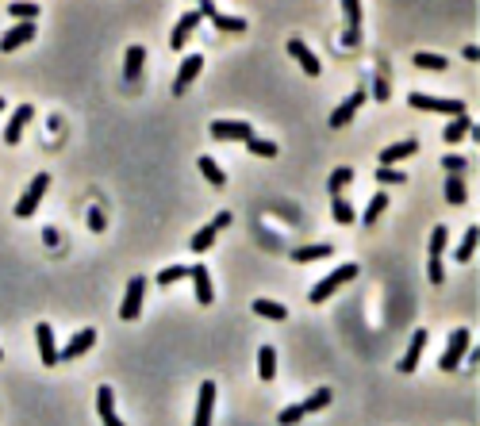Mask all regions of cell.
Listing matches in <instances>:
<instances>
[{
    "mask_svg": "<svg viewBox=\"0 0 480 426\" xmlns=\"http://www.w3.org/2000/svg\"><path fill=\"white\" fill-rule=\"evenodd\" d=\"M354 277H357V265H354V261H349V265H338L335 273H327V277H323V281L315 284L312 292H307V300H312V304H327V300L335 296V292L342 288V284L354 281Z\"/></svg>",
    "mask_w": 480,
    "mask_h": 426,
    "instance_id": "cell-1",
    "label": "cell"
},
{
    "mask_svg": "<svg viewBox=\"0 0 480 426\" xmlns=\"http://www.w3.org/2000/svg\"><path fill=\"white\" fill-rule=\"evenodd\" d=\"M469 346H473V338H469V331H465V326H458V331L450 334V342H446L442 357H438V368H442V373H453V368H458L461 361H465Z\"/></svg>",
    "mask_w": 480,
    "mask_h": 426,
    "instance_id": "cell-2",
    "label": "cell"
},
{
    "mask_svg": "<svg viewBox=\"0 0 480 426\" xmlns=\"http://www.w3.org/2000/svg\"><path fill=\"white\" fill-rule=\"evenodd\" d=\"M411 108L415 112H434V116H465V104L461 100H446V96H427V93H411Z\"/></svg>",
    "mask_w": 480,
    "mask_h": 426,
    "instance_id": "cell-3",
    "label": "cell"
},
{
    "mask_svg": "<svg viewBox=\"0 0 480 426\" xmlns=\"http://www.w3.org/2000/svg\"><path fill=\"white\" fill-rule=\"evenodd\" d=\"M46 188H51V177H46V173H39L35 181L27 185V192H23L20 200H15V208H12V211H15V215H20V219H31V215H35V211H39V204H43Z\"/></svg>",
    "mask_w": 480,
    "mask_h": 426,
    "instance_id": "cell-4",
    "label": "cell"
},
{
    "mask_svg": "<svg viewBox=\"0 0 480 426\" xmlns=\"http://www.w3.org/2000/svg\"><path fill=\"white\" fill-rule=\"evenodd\" d=\"M254 135V127L242 119H215L211 123V138L215 142H246V138Z\"/></svg>",
    "mask_w": 480,
    "mask_h": 426,
    "instance_id": "cell-5",
    "label": "cell"
},
{
    "mask_svg": "<svg viewBox=\"0 0 480 426\" xmlns=\"http://www.w3.org/2000/svg\"><path fill=\"white\" fill-rule=\"evenodd\" d=\"M93 346H96V331H93V326H85V331H77L66 346L58 350V365L62 361H73V357H81V354H88Z\"/></svg>",
    "mask_w": 480,
    "mask_h": 426,
    "instance_id": "cell-6",
    "label": "cell"
},
{
    "mask_svg": "<svg viewBox=\"0 0 480 426\" xmlns=\"http://www.w3.org/2000/svg\"><path fill=\"white\" fill-rule=\"evenodd\" d=\"M35 35H39V23H15V27L4 31V39H0V51L12 54V51H20V46H27Z\"/></svg>",
    "mask_w": 480,
    "mask_h": 426,
    "instance_id": "cell-7",
    "label": "cell"
},
{
    "mask_svg": "<svg viewBox=\"0 0 480 426\" xmlns=\"http://www.w3.org/2000/svg\"><path fill=\"white\" fill-rule=\"evenodd\" d=\"M142 292H146V281L142 277H131L127 281V292H124V307H119V315L131 323V319H138V311H142Z\"/></svg>",
    "mask_w": 480,
    "mask_h": 426,
    "instance_id": "cell-8",
    "label": "cell"
},
{
    "mask_svg": "<svg viewBox=\"0 0 480 426\" xmlns=\"http://www.w3.org/2000/svg\"><path fill=\"white\" fill-rule=\"evenodd\" d=\"M211 411H215V384L204 380L196 396V415H192V426H211Z\"/></svg>",
    "mask_w": 480,
    "mask_h": 426,
    "instance_id": "cell-9",
    "label": "cell"
},
{
    "mask_svg": "<svg viewBox=\"0 0 480 426\" xmlns=\"http://www.w3.org/2000/svg\"><path fill=\"white\" fill-rule=\"evenodd\" d=\"M35 119V108H31V104H20V108L12 112V119H8V127H4V142L8 146H15L23 138V127H27V123Z\"/></svg>",
    "mask_w": 480,
    "mask_h": 426,
    "instance_id": "cell-10",
    "label": "cell"
},
{
    "mask_svg": "<svg viewBox=\"0 0 480 426\" xmlns=\"http://www.w3.org/2000/svg\"><path fill=\"white\" fill-rule=\"evenodd\" d=\"M361 104H365V88H357V93H349V100H342L335 112H331V119H327V123H331L335 131H338V127H346V123L357 116V108H361Z\"/></svg>",
    "mask_w": 480,
    "mask_h": 426,
    "instance_id": "cell-11",
    "label": "cell"
},
{
    "mask_svg": "<svg viewBox=\"0 0 480 426\" xmlns=\"http://www.w3.org/2000/svg\"><path fill=\"white\" fill-rule=\"evenodd\" d=\"M288 54H292V58L300 62V69H304L307 77H319L323 62H319V58H315V54H312V46H307V43H300V39H288Z\"/></svg>",
    "mask_w": 480,
    "mask_h": 426,
    "instance_id": "cell-12",
    "label": "cell"
},
{
    "mask_svg": "<svg viewBox=\"0 0 480 426\" xmlns=\"http://www.w3.org/2000/svg\"><path fill=\"white\" fill-rule=\"evenodd\" d=\"M200 27V12H185L181 20H177V27H173V35H169V46L173 51H185L189 46V39H192V31Z\"/></svg>",
    "mask_w": 480,
    "mask_h": 426,
    "instance_id": "cell-13",
    "label": "cell"
},
{
    "mask_svg": "<svg viewBox=\"0 0 480 426\" xmlns=\"http://www.w3.org/2000/svg\"><path fill=\"white\" fill-rule=\"evenodd\" d=\"M200 69H204V58H200V54H189V58L181 62V69H177V77H173V93L181 96L185 88H189L192 81L200 77Z\"/></svg>",
    "mask_w": 480,
    "mask_h": 426,
    "instance_id": "cell-14",
    "label": "cell"
},
{
    "mask_svg": "<svg viewBox=\"0 0 480 426\" xmlns=\"http://www.w3.org/2000/svg\"><path fill=\"white\" fill-rule=\"evenodd\" d=\"M415 150H419V142L415 138H404V142H392L388 150H380V161L377 166H400V161H408V158H415Z\"/></svg>",
    "mask_w": 480,
    "mask_h": 426,
    "instance_id": "cell-15",
    "label": "cell"
},
{
    "mask_svg": "<svg viewBox=\"0 0 480 426\" xmlns=\"http://www.w3.org/2000/svg\"><path fill=\"white\" fill-rule=\"evenodd\" d=\"M96 411H100L104 426H124V419H119V411H116V392H112L108 384L96 388Z\"/></svg>",
    "mask_w": 480,
    "mask_h": 426,
    "instance_id": "cell-16",
    "label": "cell"
},
{
    "mask_svg": "<svg viewBox=\"0 0 480 426\" xmlns=\"http://www.w3.org/2000/svg\"><path fill=\"white\" fill-rule=\"evenodd\" d=\"M189 281H192V288H196V304H211L215 300V288H211V277H208V269L204 265H192L189 269Z\"/></svg>",
    "mask_w": 480,
    "mask_h": 426,
    "instance_id": "cell-17",
    "label": "cell"
},
{
    "mask_svg": "<svg viewBox=\"0 0 480 426\" xmlns=\"http://www.w3.org/2000/svg\"><path fill=\"white\" fill-rule=\"evenodd\" d=\"M35 342H39V354H43V365H58V342H54V331L46 323L35 326Z\"/></svg>",
    "mask_w": 480,
    "mask_h": 426,
    "instance_id": "cell-18",
    "label": "cell"
},
{
    "mask_svg": "<svg viewBox=\"0 0 480 426\" xmlns=\"http://www.w3.org/2000/svg\"><path fill=\"white\" fill-rule=\"evenodd\" d=\"M331 253H335L331 242H312V246H296V250H292V261H296V265H307V261L331 258Z\"/></svg>",
    "mask_w": 480,
    "mask_h": 426,
    "instance_id": "cell-19",
    "label": "cell"
},
{
    "mask_svg": "<svg viewBox=\"0 0 480 426\" xmlns=\"http://www.w3.org/2000/svg\"><path fill=\"white\" fill-rule=\"evenodd\" d=\"M422 346H427V331H415L408 354L400 357V373H415V365H419V357H422Z\"/></svg>",
    "mask_w": 480,
    "mask_h": 426,
    "instance_id": "cell-20",
    "label": "cell"
},
{
    "mask_svg": "<svg viewBox=\"0 0 480 426\" xmlns=\"http://www.w3.org/2000/svg\"><path fill=\"white\" fill-rule=\"evenodd\" d=\"M142 58H146L142 46H127V62H124V81H127V85H135V81H138V73H142Z\"/></svg>",
    "mask_w": 480,
    "mask_h": 426,
    "instance_id": "cell-21",
    "label": "cell"
},
{
    "mask_svg": "<svg viewBox=\"0 0 480 426\" xmlns=\"http://www.w3.org/2000/svg\"><path fill=\"white\" fill-rule=\"evenodd\" d=\"M469 127H473V119H469V112H465V116H458V119H450V123H446V131H442V138H446V142H461V138H465L469 135Z\"/></svg>",
    "mask_w": 480,
    "mask_h": 426,
    "instance_id": "cell-22",
    "label": "cell"
},
{
    "mask_svg": "<svg viewBox=\"0 0 480 426\" xmlns=\"http://www.w3.org/2000/svg\"><path fill=\"white\" fill-rule=\"evenodd\" d=\"M469 200V188H465V177H446V204L461 208Z\"/></svg>",
    "mask_w": 480,
    "mask_h": 426,
    "instance_id": "cell-23",
    "label": "cell"
},
{
    "mask_svg": "<svg viewBox=\"0 0 480 426\" xmlns=\"http://www.w3.org/2000/svg\"><path fill=\"white\" fill-rule=\"evenodd\" d=\"M254 311H258L262 319H269V323H284V319H288V307L276 304V300H258Z\"/></svg>",
    "mask_w": 480,
    "mask_h": 426,
    "instance_id": "cell-24",
    "label": "cell"
},
{
    "mask_svg": "<svg viewBox=\"0 0 480 426\" xmlns=\"http://www.w3.org/2000/svg\"><path fill=\"white\" fill-rule=\"evenodd\" d=\"M258 376H262V380H273L276 376V350L273 346L258 350Z\"/></svg>",
    "mask_w": 480,
    "mask_h": 426,
    "instance_id": "cell-25",
    "label": "cell"
},
{
    "mask_svg": "<svg viewBox=\"0 0 480 426\" xmlns=\"http://www.w3.org/2000/svg\"><path fill=\"white\" fill-rule=\"evenodd\" d=\"M342 12H346V23H349L346 43H349V46H357V23H361V4H357V0H342Z\"/></svg>",
    "mask_w": 480,
    "mask_h": 426,
    "instance_id": "cell-26",
    "label": "cell"
},
{
    "mask_svg": "<svg viewBox=\"0 0 480 426\" xmlns=\"http://www.w3.org/2000/svg\"><path fill=\"white\" fill-rule=\"evenodd\" d=\"M349 181H354V169H349V166H338L335 173H331V181H327V188H331V196H342Z\"/></svg>",
    "mask_w": 480,
    "mask_h": 426,
    "instance_id": "cell-27",
    "label": "cell"
},
{
    "mask_svg": "<svg viewBox=\"0 0 480 426\" xmlns=\"http://www.w3.org/2000/svg\"><path fill=\"white\" fill-rule=\"evenodd\" d=\"M215 239H219V231L208 223V227H200V231L192 234V242H189V246H192L196 253H204V250H211V246H215Z\"/></svg>",
    "mask_w": 480,
    "mask_h": 426,
    "instance_id": "cell-28",
    "label": "cell"
},
{
    "mask_svg": "<svg viewBox=\"0 0 480 426\" xmlns=\"http://www.w3.org/2000/svg\"><path fill=\"white\" fill-rule=\"evenodd\" d=\"M476 242H480V227L473 223V227L465 231V239H461V246H458V261H469V258H473Z\"/></svg>",
    "mask_w": 480,
    "mask_h": 426,
    "instance_id": "cell-29",
    "label": "cell"
},
{
    "mask_svg": "<svg viewBox=\"0 0 480 426\" xmlns=\"http://www.w3.org/2000/svg\"><path fill=\"white\" fill-rule=\"evenodd\" d=\"M246 150L258 154V158H276V142H269V138H258V135L246 138Z\"/></svg>",
    "mask_w": 480,
    "mask_h": 426,
    "instance_id": "cell-30",
    "label": "cell"
},
{
    "mask_svg": "<svg viewBox=\"0 0 480 426\" xmlns=\"http://www.w3.org/2000/svg\"><path fill=\"white\" fill-rule=\"evenodd\" d=\"M211 23H215L219 31H234V35H239V31H246V20H239V15H227V12H215V15H211Z\"/></svg>",
    "mask_w": 480,
    "mask_h": 426,
    "instance_id": "cell-31",
    "label": "cell"
},
{
    "mask_svg": "<svg viewBox=\"0 0 480 426\" xmlns=\"http://www.w3.org/2000/svg\"><path fill=\"white\" fill-rule=\"evenodd\" d=\"M388 208V196L385 192H377V196H373V200H369V208H365V215H361V223H377V219H380V211H385Z\"/></svg>",
    "mask_w": 480,
    "mask_h": 426,
    "instance_id": "cell-32",
    "label": "cell"
},
{
    "mask_svg": "<svg viewBox=\"0 0 480 426\" xmlns=\"http://www.w3.org/2000/svg\"><path fill=\"white\" fill-rule=\"evenodd\" d=\"M8 15L20 23H35L39 20V4H8Z\"/></svg>",
    "mask_w": 480,
    "mask_h": 426,
    "instance_id": "cell-33",
    "label": "cell"
},
{
    "mask_svg": "<svg viewBox=\"0 0 480 426\" xmlns=\"http://www.w3.org/2000/svg\"><path fill=\"white\" fill-rule=\"evenodd\" d=\"M327 404H331V388H319L315 396H307L300 407H304V415H315V411H323Z\"/></svg>",
    "mask_w": 480,
    "mask_h": 426,
    "instance_id": "cell-34",
    "label": "cell"
},
{
    "mask_svg": "<svg viewBox=\"0 0 480 426\" xmlns=\"http://www.w3.org/2000/svg\"><path fill=\"white\" fill-rule=\"evenodd\" d=\"M200 173H204V177H208V181L215 185V188H223V185H227V173H223V169H219L211 158H200Z\"/></svg>",
    "mask_w": 480,
    "mask_h": 426,
    "instance_id": "cell-35",
    "label": "cell"
},
{
    "mask_svg": "<svg viewBox=\"0 0 480 426\" xmlns=\"http://www.w3.org/2000/svg\"><path fill=\"white\" fill-rule=\"evenodd\" d=\"M446 242H450V231H446V223H438L434 231H430V258H442Z\"/></svg>",
    "mask_w": 480,
    "mask_h": 426,
    "instance_id": "cell-36",
    "label": "cell"
},
{
    "mask_svg": "<svg viewBox=\"0 0 480 426\" xmlns=\"http://www.w3.org/2000/svg\"><path fill=\"white\" fill-rule=\"evenodd\" d=\"M331 211H335V223H354V208H349L346 196H335V204H331Z\"/></svg>",
    "mask_w": 480,
    "mask_h": 426,
    "instance_id": "cell-37",
    "label": "cell"
},
{
    "mask_svg": "<svg viewBox=\"0 0 480 426\" xmlns=\"http://www.w3.org/2000/svg\"><path fill=\"white\" fill-rule=\"evenodd\" d=\"M442 169H446L450 177H461V173L469 169V158H461V154H446V158H442Z\"/></svg>",
    "mask_w": 480,
    "mask_h": 426,
    "instance_id": "cell-38",
    "label": "cell"
},
{
    "mask_svg": "<svg viewBox=\"0 0 480 426\" xmlns=\"http://www.w3.org/2000/svg\"><path fill=\"white\" fill-rule=\"evenodd\" d=\"M185 277H189V269H185V265H166L158 273V284L166 288V284H177V281H185Z\"/></svg>",
    "mask_w": 480,
    "mask_h": 426,
    "instance_id": "cell-39",
    "label": "cell"
},
{
    "mask_svg": "<svg viewBox=\"0 0 480 426\" xmlns=\"http://www.w3.org/2000/svg\"><path fill=\"white\" fill-rule=\"evenodd\" d=\"M304 419H307V415H304V407H300V404L284 407V411L276 415V422H281V426H300V422H304Z\"/></svg>",
    "mask_w": 480,
    "mask_h": 426,
    "instance_id": "cell-40",
    "label": "cell"
},
{
    "mask_svg": "<svg viewBox=\"0 0 480 426\" xmlns=\"http://www.w3.org/2000/svg\"><path fill=\"white\" fill-rule=\"evenodd\" d=\"M415 65H419V69H434V73H442V69H446V58H438V54L422 51V54H415Z\"/></svg>",
    "mask_w": 480,
    "mask_h": 426,
    "instance_id": "cell-41",
    "label": "cell"
},
{
    "mask_svg": "<svg viewBox=\"0 0 480 426\" xmlns=\"http://www.w3.org/2000/svg\"><path fill=\"white\" fill-rule=\"evenodd\" d=\"M377 181L380 185H404L408 177H404L400 169H392V166H377Z\"/></svg>",
    "mask_w": 480,
    "mask_h": 426,
    "instance_id": "cell-42",
    "label": "cell"
},
{
    "mask_svg": "<svg viewBox=\"0 0 480 426\" xmlns=\"http://www.w3.org/2000/svg\"><path fill=\"white\" fill-rule=\"evenodd\" d=\"M88 231H96V234L104 231V211L100 208H88Z\"/></svg>",
    "mask_w": 480,
    "mask_h": 426,
    "instance_id": "cell-43",
    "label": "cell"
},
{
    "mask_svg": "<svg viewBox=\"0 0 480 426\" xmlns=\"http://www.w3.org/2000/svg\"><path fill=\"white\" fill-rule=\"evenodd\" d=\"M430 284H442V277H446V269H442V258H430Z\"/></svg>",
    "mask_w": 480,
    "mask_h": 426,
    "instance_id": "cell-44",
    "label": "cell"
},
{
    "mask_svg": "<svg viewBox=\"0 0 480 426\" xmlns=\"http://www.w3.org/2000/svg\"><path fill=\"white\" fill-rule=\"evenodd\" d=\"M231 219H234L231 211H219V215L211 219V227H215V231H223V227H231Z\"/></svg>",
    "mask_w": 480,
    "mask_h": 426,
    "instance_id": "cell-45",
    "label": "cell"
},
{
    "mask_svg": "<svg viewBox=\"0 0 480 426\" xmlns=\"http://www.w3.org/2000/svg\"><path fill=\"white\" fill-rule=\"evenodd\" d=\"M373 96H377V100H388V85H385V81H377V85H373Z\"/></svg>",
    "mask_w": 480,
    "mask_h": 426,
    "instance_id": "cell-46",
    "label": "cell"
},
{
    "mask_svg": "<svg viewBox=\"0 0 480 426\" xmlns=\"http://www.w3.org/2000/svg\"><path fill=\"white\" fill-rule=\"evenodd\" d=\"M461 58H469V62H480V46L473 43V46H465V54H461Z\"/></svg>",
    "mask_w": 480,
    "mask_h": 426,
    "instance_id": "cell-47",
    "label": "cell"
},
{
    "mask_svg": "<svg viewBox=\"0 0 480 426\" xmlns=\"http://www.w3.org/2000/svg\"><path fill=\"white\" fill-rule=\"evenodd\" d=\"M465 361H469V365H476V361H480V350H476V346H469V354H465Z\"/></svg>",
    "mask_w": 480,
    "mask_h": 426,
    "instance_id": "cell-48",
    "label": "cell"
},
{
    "mask_svg": "<svg viewBox=\"0 0 480 426\" xmlns=\"http://www.w3.org/2000/svg\"><path fill=\"white\" fill-rule=\"evenodd\" d=\"M0 361H4V350H0Z\"/></svg>",
    "mask_w": 480,
    "mask_h": 426,
    "instance_id": "cell-49",
    "label": "cell"
},
{
    "mask_svg": "<svg viewBox=\"0 0 480 426\" xmlns=\"http://www.w3.org/2000/svg\"><path fill=\"white\" fill-rule=\"evenodd\" d=\"M0 112H4V100H0Z\"/></svg>",
    "mask_w": 480,
    "mask_h": 426,
    "instance_id": "cell-50",
    "label": "cell"
}]
</instances>
